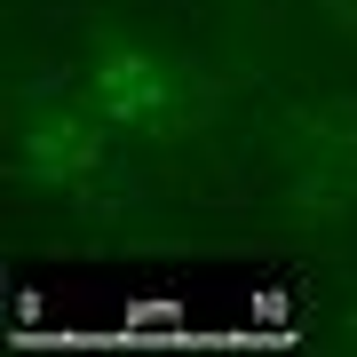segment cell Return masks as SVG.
<instances>
[{
    "instance_id": "1",
    "label": "cell",
    "mask_w": 357,
    "mask_h": 357,
    "mask_svg": "<svg viewBox=\"0 0 357 357\" xmlns=\"http://www.w3.org/2000/svg\"><path fill=\"white\" fill-rule=\"evenodd\" d=\"M96 88H103V112H119V119H151L159 112V72L143 64V56H112V64L96 72Z\"/></svg>"
}]
</instances>
